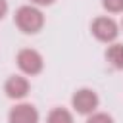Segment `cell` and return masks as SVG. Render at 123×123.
<instances>
[{
	"label": "cell",
	"mask_w": 123,
	"mask_h": 123,
	"mask_svg": "<svg viewBox=\"0 0 123 123\" xmlns=\"http://www.w3.org/2000/svg\"><path fill=\"white\" fill-rule=\"evenodd\" d=\"M13 21L23 33H38L44 25V15L35 6H21L15 12Z\"/></svg>",
	"instance_id": "1"
},
{
	"label": "cell",
	"mask_w": 123,
	"mask_h": 123,
	"mask_svg": "<svg viewBox=\"0 0 123 123\" xmlns=\"http://www.w3.org/2000/svg\"><path fill=\"white\" fill-rule=\"evenodd\" d=\"M17 65H19V69H21L23 73H27V75H37V73L42 71L44 62H42V56H40L37 50H33V48H23V50H19V54H17Z\"/></svg>",
	"instance_id": "2"
},
{
	"label": "cell",
	"mask_w": 123,
	"mask_h": 123,
	"mask_svg": "<svg viewBox=\"0 0 123 123\" xmlns=\"http://www.w3.org/2000/svg\"><path fill=\"white\" fill-rule=\"evenodd\" d=\"M71 104H73L75 111H79V113H85V115L94 113V110L98 108V94L90 88H81L73 94Z\"/></svg>",
	"instance_id": "3"
},
{
	"label": "cell",
	"mask_w": 123,
	"mask_h": 123,
	"mask_svg": "<svg viewBox=\"0 0 123 123\" xmlns=\"http://www.w3.org/2000/svg\"><path fill=\"white\" fill-rule=\"evenodd\" d=\"M92 35L102 42H111L117 38L119 29L111 17H96L92 23Z\"/></svg>",
	"instance_id": "4"
},
{
	"label": "cell",
	"mask_w": 123,
	"mask_h": 123,
	"mask_svg": "<svg viewBox=\"0 0 123 123\" xmlns=\"http://www.w3.org/2000/svg\"><path fill=\"white\" fill-rule=\"evenodd\" d=\"M10 123H38V111L33 104H17L10 110Z\"/></svg>",
	"instance_id": "5"
},
{
	"label": "cell",
	"mask_w": 123,
	"mask_h": 123,
	"mask_svg": "<svg viewBox=\"0 0 123 123\" xmlns=\"http://www.w3.org/2000/svg\"><path fill=\"white\" fill-rule=\"evenodd\" d=\"M4 92L8 94V98H13V100H19V98H25L27 92H29V81L21 75H13L6 81L4 85Z\"/></svg>",
	"instance_id": "6"
},
{
	"label": "cell",
	"mask_w": 123,
	"mask_h": 123,
	"mask_svg": "<svg viewBox=\"0 0 123 123\" xmlns=\"http://www.w3.org/2000/svg\"><path fill=\"white\" fill-rule=\"evenodd\" d=\"M106 60L115 69H123V44H111V46H108Z\"/></svg>",
	"instance_id": "7"
},
{
	"label": "cell",
	"mask_w": 123,
	"mask_h": 123,
	"mask_svg": "<svg viewBox=\"0 0 123 123\" xmlns=\"http://www.w3.org/2000/svg\"><path fill=\"white\" fill-rule=\"evenodd\" d=\"M46 123H73V115L65 110V108H54L48 113Z\"/></svg>",
	"instance_id": "8"
},
{
	"label": "cell",
	"mask_w": 123,
	"mask_h": 123,
	"mask_svg": "<svg viewBox=\"0 0 123 123\" xmlns=\"http://www.w3.org/2000/svg\"><path fill=\"white\" fill-rule=\"evenodd\" d=\"M102 6L110 13H119L123 12V0H102Z\"/></svg>",
	"instance_id": "9"
},
{
	"label": "cell",
	"mask_w": 123,
	"mask_h": 123,
	"mask_svg": "<svg viewBox=\"0 0 123 123\" xmlns=\"http://www.w3.org/2000/svg\"><path fill=\"white\" fill-rule=\"evenodd\" d=\"M86 123H113V119H111V115L98 111V113H90V117L86 119Z\"/></svg>",
	"instance_id": "10"
},
{
	"label": "cell",
	"mask_w": 123,
	"mask_h": 123,
	"mask_svg": "<svg viewBox=\"0 0 123 123\" xmlns=\"http://www.w3.org/2000/svg\"><path fill=\"white\" fill-rule=\"evenodd\" d=\"M6 12H8V2L6 0H0V19L6 15Z\"/></svg>",
	"instance_id": "11"
},
{
	"label": "cell",
	"mask_w": 123,
	"mask_h": 123,
	"mask_svg": "<svg viewBox=\"0 0 123 123\" xmlns=\"http://www.w3.org/2000/svg\"><path fill=\"white\" fill-rule=\"evenodd\" d=\"M33 4H37V6H50L54 0H31Z\"/></svg>",
	"instance_id": "12"
}]
</instances>
